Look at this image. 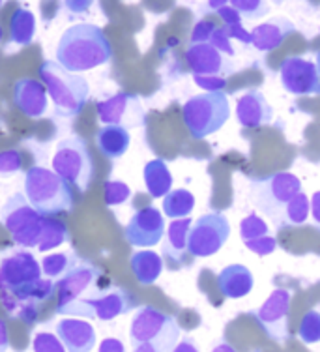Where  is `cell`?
Here are the masks:
<instances>
[{"mask_svg":"<svg viewBox=\"0 0 320 352\" xmlns=\"http://www.w3.org/2000/svg\"><path fill=\"white\" fill-rule=\"evenodd\" d=\"M113 56L111 41L102 28L79 23L60 36L56 45V62L71 74H82L107 64Z\"/></svg>","mask_w":320,"mask_h":352,"instance_id":"cell-1","label":"cell"},{"mask_svg":"<svg viewBox=\"0 0 320 352\" xmlns=\"http://www.w3.org/2000/svg\"><path fill=\"white\" fill-rule=\"evenodd\" d=\"M102 278L103 272L95 264L76 257L68 272L55 285L56 300H58L56 313L82 317L87 304L103 292L100 287Z\"/></svg>","mask_w":320,"mask_h":352,"instance_id":"cell-2","label":"cell"},{"mask_svg":"<svg viewBox=\"0 0 320 352\" xmlns=\"http://www.w3.org/2000/svg\"><path fill=\"white\" fill-rule=\"evenodd\" d=\"M41 82L55 103L56 115L71 118L81 113L89 102V81L81 74H71L56 60H45L40 66Z\"/></svg>","mask_w":320,"mask_h":352,"instance_id":"cell-3","label":"cell"},{"mask_svg":"<svg viewBox=\"0 0 320 352\" xmlns=\"http://www.w3.org/2000/svg\"><path fill=\"white\" fill-rule=\"evenodd\" d=\"M25 197L43 217L69 212L73 204L71 186L55 170L38 165L25 175Z\"/></svg>","mask_w":320,"mask_h":352,"instance_id":"cell-4","label":"cell"},{"mask_svg":"<svg viewBox=\"0 0 320 352\" xmlns=\"http://www.w3.org/2000/svg\"><path fill=\"white\" fill-rule=\"evenodd\" d=\"M249 191H251V201L255 206L277 227V230H281L286 204L300 193L301 182L293 173L281 170L264 178L251 180Z\"/></svg>","mask_w":320,"mask_h":352,"instance_id":"cell-5","label":"cell"},{"mask_svg":"<svg viewBox=\"0 0 320 352\" xmlns=\"http://www.w3.org/2000/svg\"><path fill=\"white\" fill-rule=\"evenodd\" d=\"M182 116L193 139H206L229 122V98L225 92H205L193 96L184 103Z\"/></svg>","mask_w":320,"mask_h":352,"instance_id":"cell-6","label":"cell"},{"mask_svg":"<svg viewBox=\"0 0 320 352\" xmlns=\"http://www.w3.org/2000/svg\"><path fill=\"white\" fill-rule=\"evenodd\" d=\"M130 339L133 346L150 343L157 352H172L180 339V326L176 318L159 311L154 305H143L131 318Z\"/></svg>","mask_w":320,"mask_h":352,"instance_id":"cell-7","label":"cell"},{"mask_svg":"<svg viewBox=\"0 0 320 352\" xmlns=\"http://www.w3.org/2000/svg\"><path fill=\"white\" fill-rule=\"evenodd\" d=\"M53 170L79 191L89 190L94 180V160L87 141L79 135H71L56 142Z\"/></svg>","mask_w":320,"mask_h":352,"instance_id":"cell-8","label":"cell"},{"mask_svg":"<svg viewBox=\"0 0 320 352\" xmlns=\"http://www.w3.org/2000/svg\"><path fill=\"white\" fill-rule=\"evenodd\" d=\"M2 223L15 244L25 250L38 248L43 216L28 203L25 193H14L4 203Z\"/></svg>","mask_w":320,"mask_h":352,"instance_id":"cell-9","label":"cell"},{"mask_svg":"<svg viewBox=\"0 0 320 352\" xmlns=\"http://www.w3.org/2000/svg\"><path fill=\"white\" fill-rule=\"evenodd\" d=\"M55 292V283L51 279H38L34 283L23 285L14 291L0 292V302L12 317L19 318L27 324H34L40 315L41 305Z\"/></svg>","mask_w":320,"mask_h":352,"instance_id":"cell-10","label":"cell"},{"mask_svg":"<svg viewBox=\"0 0 320 352\" xmlns=\"http://www.w3.org/2000/svg\"><path fill=\"white\" fill-rule=\"evenodd\" d=\"M231 236V223L225 214L210 212L191 225L187 236V251L193 257L206 258L216 255Z\"/></svg>","mask_w":320,"mask_h":352,"instance_id":"cell-11","label":"cell"},{"mask_svg":"<svg viewBox=\"0 0 320 352\" xmlns=\"http://www.w3.org/2000/svg\"><path fill=\"white\" fill-rule=\"evenodd\" d=\"M98 118L103 126H120L131 129L146 122V111L137 94L118 92L98 103Z\"/></svg>","mask_w":320,"mask_h":352,"instance_id":"cell-12","label":"cell"},{"mask_svg":"<svg viewBox=\"0 0 320 352\" xmlns=\"http://www.w3.org/2000/svg\"><path fill=\"white\" fill-rule=\"evenodd\" d=\"M293 294L286 289H275L259 309L253 311L260 328L275 343H285L288 339V313Z\"/></svg>","mask_w":320,"mask_h":352,"instance_id":"cell-13","label":"cell"},{"mask_svg":"<svg viewBox=\"0 0 320 352\" xmlns=\"http://www.w3.org/2000/svg\"><path fill=\"white\" fill-rule=\"evenodd\" d=\"M281 85L293 96H320V77L315 62L304 56H286L279 66Z\"/></svg>","mask_w":320,"mask_h":352,"instance_id":"cell-14","label":"cell"},{"mask_svg":"<svg viewBox=\"0 0 320 352\" xmlns=\"http://www.w3.org/2000/svg\"><path fill=\"white\" fill-rule=\"evenodd\" d=\"M165 236L163 212L156 206L137 210L126 225V240L133 248H154Z\"/></svg>","mask_w":320,"mask_h":352,"instance_id":"cell-15","label":"cell"},{"mask_svg":"<svg viewBox=\"0 0 320 352\" xmlns=\"http://www.w3.org/2000/svg\"><path fill=\"white\" fill-rule=\"evenodd\" d=\"M41 278V264L30 251H15L0 261V292L14 291Z\"/></svg>","mask_w":320,"mask_h":352,"instance_id":"cell-16","label":"cell"},{"mask_svg":"<svg viewBox=\"0 0 320 352\" xmlns=\"http://www.w3.org/2000/svg\"><path fill=\"white\" fill-rule=\"evenodd\" d=\"M185 62L193 75H212V77H225L234 74L236 66L221 51L212 43H195L185 51Z\"/></svg>","mask_w":320,"mask_h":352,"instance_id":"cell-17","label":"cell"},{"mask_svg":"<svg viewBox=\"0 0 320 352\" xmlns=\"http://www.w3.org/2000/svg\"><path fill=\"white\" fill-rule=\"evenodd\" d=\"M137 302L133 300L130 292L122 289V287H115L107 292H102L100 296H95L94 300H90L82 317L84 318H100V320H113V318L120 317L130 313Z\"/></svg>","mask_w":320,"mask_h":352,"instance_id":"cell-18","label":"cell"},{"mask_svg":"<svg viewBox=\"0 0 320 352\" xmlns=\"http://www.w3.org/2000/svg\"><path fill=\"white\" fill-rule=\"evenodd\" d=\"M14 103L21 113L28 118H41L47 113L49 94L47 88L38 79L23 77L15 81L14 87Z\"/></svg>","mask_w":320,"mask_h":352,"instance_id":"cell-19","label":"cell"},{"mask_svg":"<svg viewBox=\"0 0 320 352\" xmlns=\"http://www.w3.org/2000/svg\"><path fill=\"white\" fill-rule=\"evenodd\" d=\"M236 118L242 128H260L272 124L273 109L260 90H247L236 102Z\"/></svg>","mask_w":320,"mask_h":352,"instance_id":"cell-20","label":"cell"},{"mask_svg":"<svg viewBox=\"0 0 320 352\" xmlns=\"http://www.w3.org/2000/svg\"><path fill=\"white\" fill-rule=\"evenodd\" d=\"M56 338L68 352H90L98 341L94 326L81 318H62L56 324Z\"/></svg>","mask_w":320,"mask_h":352,"instance_id":"cell-21","label":"cell"},{"mask_svg":"<svg viewBox=\"0 0 320 352\" xmlns=\"http://www.w3.org/2000/svg\"><path fill=\"white\" fill-rule=\"evenodd\" d=\"M296 32L293 21L286 17H275L255 27L251 30V45L260 53H272L283 45V41Z\"/></svg>","mask_w":320,"mask_h":352,"instance_id":"cell-22","label":"cell"},{"mask_svg":"<svg viewBox=\"0 0 320 352\" xmlns=\"http://www.w3.org/2000/svg\"><path fill=\"white\" fill-rule=\"evenodd\" d=\"M255 278L253 272L244 264H231L219 272L218 287L221 294L229 300H240L253 291Z\"/></svg>","mask_w":320,"mask_h":352,"instance_id":"cell-23","label":"cell"},{"mask_svg":"<svg viewBox=\"0 0 320 352\" xmlns=\"http://www.w3.org/2000/svg\"><path fill=\"white\" fill-rule=\"evenodd\" d=\"M191 225H193V219L184 217V219H174V221H170L169 229H167V236H165L163 244V257L167 258L172 266H178V264L184 263Z\"/></svg>","mask_w":320,"mask_h":352,"instance_id":"cell-24","label":"cell"},{"mask_svg":"<svg viewBox=\"0 0 320 352\" xmlns=\"http://www.w3.org/2000/svg\"><path fill=\"white\" fill-rule=\"evenodd\" d=\"M143 176L152 199H163L172 190V175H170L169 165L159 157L144 165Z\"/></svg>","mask_w":320,"mask_h":352,"instance_id":"cell-25","label":"cell"},{"mask_svg":"<svg viewBox=\"0 0 320 352\" xmlns=\"http://www.w3.org/2000/svg\"><path fill=\"white\" fill-rule=\"evenodd\" d=\"M131 272L141 285L156 283L163 272V257L156 251H137L130 261Z\"/></svg>","mask_w":320,"mask_h":352,"instance_id":"cell-26","label":"cell"},{"mask_svg":"<svg viewBox=\"0 0 320 352\" xmlns=\"http://www.w3.org/2000/svg\"><path fill=\"white\" fill-rule=\"evenodd\" d=\"M130 131L120 126H103L98 131V146L109 160L122 157L130 148Z\"/></svg>","mask_w":320,"mask_h":352,"instance_id":"cell-27","label":"cell"},{"mask_svg":"<svg viewBox=\"0 0 320 352\" xmlns=\"http://www.w3.org/2000/svg\"><path fill=\"white\" fill-rule=\"evenodd\" d=\"M36 34V15L27 10L19 8L15 10L10 19V40L17 45H30Z\"/></svg>","mask_w":320,"mask_h":352,"instance_id":"cell-28","label":"cell"},{"mask_svg":"<svg viewBox=\"0 0 320 352\" xmlns=\"http://www.w3.org/2000/svg\"><path fill=\"white\" fill-rule=\"evenodd\" d=\"M69 240L68 225L55 219V217H43L40 232V242H38V250L40 251H53L56 248H60L62 244H66Z\"/></svg>","mask_w":320,"mask_h":352,"instance_id":"cell-29","label":"cell"},{"mask_svg":"<svg viewBox=\"0 0 320 352\" xmlns=\"http://www.w3.org/2000/svg\"><path fill=\"white\" fill-rule=\"evenodd\" d=\"M163 214L170 219H184L195 208V195L191 191L180 188V190H170L163 197Z\"/></svg>","mask_w":320,"mask_h":352,"instance_id":"cell-30","label":"cell"},{"mask_svg":"<svg viewBox=\"0 0 320 352\" xmlns=\"http://www.w3.org/2000/svg\"><path fill=\"white\" fill-rule=\"evenodd\" d=\"M309 212H311V201L307 199L304 191H300L290 203L286 204L285 216H283V229L285 227H300V225H306Z\"/></svg>","mask_w":320,"mask_h":352,"instance_id":"cell-31","label":"cell"},{"mask_svg":"<svg viewBox=\"0 0 320 352\" xmlns=\"http://www.w3.org/2000/svg\"><path fill=\"white\" fill-rule=\"evenodd\" d=\"M298 339L306 345H315L320 343V311L311 309L307 311L300 320L298 326Z\"/></svg>","mask_w":320,"mask_h":352,"instance_id":"cell-32","label":"cell"},{"mask_svg":"<svg viewBox=\"0 0 320 352\" xmlns=\"http://www.w3.org/2000/svg\"><path fill=\"white\" fill-rule=\"evenodd\" d=\"M270 234V227L266 223L264 219L253 212L247 217H244L240 221V236H242V242H251V240H259L262 236H268Z\"/></svg>","mask_w":320,"mask_h":352,"instance_id":"cell-33","label":"cell"},{"mask_svg":"<svg viewBox=\"0 0 320 352\" xmlns=\"http://www.w3.org/2000/svg\"><path fill=\"white\" fill-rule=\"evenodd\" d=\"M76 257L73 255H66V253H51L45 255L41 261V274H45L49 279L62 278L68 268L73 264Z\"/></svg>","mask_w":320,"mask_h":352,"instance_id":"cell-34","label":"cell"},{"mask_svg":"<svg viewBox=\"0 0 320 352\" xmlns=\"http://www.w3.org/2000/svg\"><path fill=\"white\" fill-rule=\"evenodd\" d=\"M229 4L242 15V19L255 21L270 14V4L266 0H231Z\"/></svg>","mask_w":320,"mask_h":352,"instance_id":"cell-35","label":"cell"},{"mask_svg":"<svg viewBox=\"0 0 320 352\" xmlns=\"http://www.w3.org/2000/svg\"><path fill=\"white\" fill-rule=\"evenodd\" d=\"M131 197L130 186L120 180H107L103 184V199L107 206H118L124 204Z\"/></svg>","mask_w":320,"mask_h":352,"instance_id":"cell-36","label":"cell"},{"mask_svg":"<svg viewBox=\"0 0 320 352\" xmlns=\"http://www.w3.org/2000/svg\"><path fill=\"white\" fill-rule=\"evenodd\" d=\"M32 351L34 352H68L62 341L51 332H38L32 341Z\"/></svg>","mask_w":320,"mask_h":352,"instance_id":"cell-37","label":"cell"},{"mask_svg":"<svg viewBox=\"0 0 320 352\" xmlns=\"http://www.w3.org/2000/svg\"><path fill=\"white\" fill-rule=\"evenodd\" d=\"M23 169V157L19 150H4L0 152V175H15Z\"/></svg>","mask_w":320,"mask_h":352,"instance_id":"cell-38","label":"cell"},{"mask_svg":"<svg viewBox=\"0 0 320 352\" xmlns=\"http://www.w3.org/2000/svg\"><path fill=\"white\" fill-rule=\"evenodd\" d=\"M245 248L253 253H257L260 257H266V255H272L273 251L277 250V240L272 234L268 236H262L259 240H251V242H245Z\"/></svg>","mask_w":320,"mask_h":352,"instance_id":"cell-39","label":"cell"},{"mask_svg":"<svg viewBox=\"0 0 320 352\" xmlns=\"http://www.w3.org/2000/svg\"><path fill=\"white\" fill-rule=\"evenodd\" d=\"M208 43H212L214 47L218 49V51H221L223 54H227V56H234V47H232L231 43V36H229V32L225 30V27H216V30H214V34H212Z\"/></svg>","mask_w":320,"mask_h":352,"instance_id":"cell-40","label":"cell"},{"mask_svg":"<svg viewBox=\"0 0 320 352\" xmlns=\"http://www.w3.org/2000/svg\"><path fill=\"white\" fill-rule=\"evenodd\" d=\"M216 30V25L210 23V21H197V25L193 27V32H191V45L195 43H208Z\"/></svg>","mask_w":320,"mask_h":352,"instance_id":"cell-41","label":"cell"},{"mask_svg":"<svg viewBox=\"0 0 320 352\" xmlns=\"http://www.w3.org/2000/svg\"><path fill=\"white\" fill-rule=\"evenodd\" d=\"M198 87L205 88L206 92H223L227 87L225 77H212V75H193Z\"/></svg>","mask_w":320,"mask_h":352,"instance_id":"cell-42","label":"cell"},{"mask_svg":"<svg viewBox=\"0 0 320 352\" xmlns=\"http://www.w3.org/2000/svg\"><path fill=\"white\" fill-rule=\"evenodd\" d=\"M94 2L95 0H64V6L68 8V12L71 14H87Z\"/></svg>","mask_w":320,"mask_h":352,"instance_id":"cell-43","label":"cell"},{"mask_svg":"<svg viewBox=\"0 0 320 352\" xmlns=\"http://www.w3.org/2000/svg\"><path fill=\"white\" fill-rule=\"evenodd\" d=\"M218 15L221 19L225 21V27H231V25H240L242 23V15L234 10L232 6H225L218 10Z\"/></svg>","mask_w":320,"mask_h":352,"instance_id":"cell-44","label":"cell"},{"mask_svg":"<svg viewBox=\"0 0 320 352\" xmlns=\"http://www.w3.org/2000/svg\"><path fill=\"white\" fill-rule=\"evenodd\" d=\"M98 352H126V346H124V343L120 339L107 338L100 343Z\"/></svg>","mask_w":320,"mask_h":352,"instance_id":"cell-45","label":"cell"},{"mask_svg":"<svg viewBox=\"0 0 320 352\" xmlns=\"http://www.w3.org/2000/svg\"><path fill=\"white\" fill-rule=\"evenodd\" d=\"M172 352H198L197 345H195V341L191 338H185L182 341H178L176 346L172 349Z\"/></svg>","mask_w":320,"mask_h":352,"instance_id":"cell-46","label":"cell"},{"mask_svg":"<svg viewBox=\"0 0 320 352\" xmlns=\"http://www.w3.org/2000/svg\"><path fill=\"white\" fill-rule=\"evenodd\" d=\"M311 216H313L315 225H317L320 230V191H317V193L311 197Z\"/></svg>","mask_w":320,"mask_h":352,"instance_id":"cell-47","label":"cell"},{"mask_svg":"<svg viewBox=\"0 0 320 352\" xmlns=\"http://www.w3.org/2000/svg\"><path fill=\"white\" fill-rule=\"evenodd\" d=\"M10 346V333H8L6 322L0 318V352H6Z\"/></svg>","mask_w":320,"mask_h":352,"instance_id":"cell-48","label":"cell"},{"mask_svg":"<svg viewBox=\"0 0 320 352\" xmlns=\"http://www.w3.org/2000/svg\"><path fill=\"white\" fill-rule=\"evenodd\" d=\"M212 352H238V351H236L232 345H229L227 341H221V343H218V345L212 349Z\"/></svg>","mask_w":320,"mask_h":352,"instance_id":"cell-49","label":"cell"},{"mask_svg":"<svg viewBox=\"0 0 320 352\" xmlns=\"http://www.w3.org/2000/svg\"><path fill=\"white\" fill-rule=\"evenodd\" d=\"M231 0H208V8H212V10H221V8H225L227 4H229Z\"/></svg>","mask_w":320,"mask_h":352,"instance_id":"cell-50","label":"cell"},{"mask_svg":"<svg viewBox=\"0 0 320 352\" xmlns=\"http://www.w3.org/2000/svg\"><path fill=\"white\" fill-rule=\"evenodd\" d=\"M133 352H157V349L150 343H141V345L133 346Z\"/></svg>","mask_w":320,"mask_h":352,"instance_id":"cell-51","label":"cell"},{"mask_svg":"<svg viewBox=\"0 0 320 352\" xmlns=\"http://www.w3.org/2000/svg\"><path fill=\"white\" fill-rule=\"evenodd\" d=\"M315 66H317V72H319V77H320V51L317 53V62H315Z\"/></svg>","mask_w":320,"mask_h":352,"instance_id":"cell-52","label":"cell"},{"mask_svg":"<svg viewBox=\"0 0 320 352\" xmlns=\"http://www.w3.org/2000/svg\"><path fill=\"white\" fill-rule=\"evenodd\" d=\"M273 2H275V4H283L285 0H273Z\"/></svg>","mask_w":320,"mask_h":352,"instance_id":"cell-53","label":"cell"},{"mask_svg":"<svg viewBox=\"0 0 320 352\" xmlns=\"http://www.w3.org/2000/svg\"><path fill=\"white\" fill-rule=\"evenodd\" d=\"M0 41H2V27H0Z\"/></svg>","mask_w":320,"mask_h":352,"instance_id":"cell-54","label":"cell"},{"mask_svg":"<svg viewBox=\"0 0 320 352\" xmlns=\"http://www.w3.org/2000/svg\"><path fill=\"white\" fill-rule=\"evenodd\" d=\"M2 4H4V0H0V8H2Z\"/></svg>","mask_w":320,"mask_h":352,"instance_id":"cell-55","label":"cell"},{"mask_svg":"<svg viewBox=\"0 0 320 352\" xmlns=\"http://www.w3.org/2000/svg\"><path fill=\"white\" fill-rule=\"evenodd\" d=\"M0 128H2V124H0Z\"/></svg>","mask_w":320,"mask_h":352,"instance_id":"cell-56","label":"cell"},{"mask_svg":"<svg viewBox=\"0 0 320 352\" xmlns=\"http://www.w3.org/2000/svg\"><path fill=\"white\" fill-rule=\"evenodd\" d=\"M319 311H320V307H319Z\"/></svg>","mask_w":320,"mask_h":352,"instance_id":"cell-57","label":"cell"}]
</instances>
